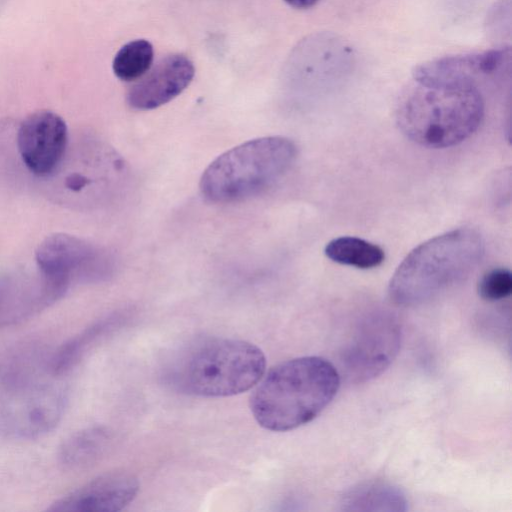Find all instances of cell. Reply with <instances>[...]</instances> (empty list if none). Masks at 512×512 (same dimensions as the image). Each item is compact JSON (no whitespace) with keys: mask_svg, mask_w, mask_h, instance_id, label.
<instances>
[{"mask_svg":"<svg viewBox=\"0 0 512 512\" xmlns=\"http://www.w3.org/2000/svg\"><path fill=\"white\" fill-rule=\"evenodd\" d=\"M339 386V372L328 360L298 357L279 363L263 375L250 395L249 406L261 427L285 432L316 418Z\"/></svg>","mask_w":512,"mask_h":512,"instance_id":"cell-1","label":"cell"},{"mask_svg":"<svg viewBox=\"0 0 512 512\" xmlns=\"http://www.w3.org/2000/svg\"><path fill=\"white\" fill-rule=\"evenodd\" d=\"M484 254L481 234L461 227L415 247L399 264L388 286L393 302L422 304L463 280Z\"/></svg>","mask_w":512,"mask_h":512,"instance_id":"cell-4","label":"cell"},{"mask_svg":"<svg viewBox=\"0 0 512 512\" xmlns=\"http://www.w3.org/2000/svg\"><path fill=\"white\" fill-rule=\"evenodd\" d=\"M324 252L336 263L359 269L375 268L385 259L381 247L353 236H342L331 240L325 246Z\"/></svg>","mask_w":512,"mask_h":512,"instance_id":"cell-16","label":"cell"},{"mask_svg":"<svg viewBox=\"0 0 512 512\" xmlns=\"http://www.w3.org/2000/svg\"><path fill=\"white\" fill-rule=\"evenodd\" d=\"M401 337V326L391 314L376 312L360 320L340 353L346 380L365 383L381 375L398 354Z\"/></svg>","mask_w":512,"mask_h":512,"instance_id":"cell-7","label":"cell"},{"mask_svg":"<svg viewBox=\"0 0 512 512\" xmlns=\"http://www.w3.org/2000/svg\"><path fill=\"white\" fill-rule=\"evenodd\" d=\"M509 54V47H501L478 53L445 56L415 66L412 75L414 82L425 85L474 83L477 76L497 71Z\"/></svg>","mask_w":512,"mask_h":512,"instance_id":"cell-11","label":"cell"},{"mask_svg":"<svg viewBox=\"0 0 512 512\" xmlns=\"http://www.w3.org/2000/svg\"><path fill=\"white\" fill-rule=\"evenodd\" d=\"M67 126L56 113L41 110L20 124L17 144L21 159L37 176L51 174L61 162L67 146Z\"/></svg>","mask_w":512,"mask_h":512,"instance_id":"cell-8","label":"cell"},{"mask_svg":"<svg viewBox=\"0 0 512 512\" xmlns=\"http://www.w3.org/2000/svg\"><path fill=\"white\" fill-rule=\"evenodd\" d=\"M266 370L256 345L237 339L210 338L193 345L174 371L176 385L189 394L227 397L254 387Z\"/></svg>","mask_w":512,"mask_h":512,"instance_id":"cell-6","label":"cell"},{"mask_svg":"<svg viewBox=\"0 0 512 512\" xmlns=\"http://www.w3.org/2000/svg\"><path fill=\"white\" fill-rule=\"evenodd\" d=\"M92 259L91 247L69 235L51 236L39 246L37 262L43 284L55 301L67 289L71 275Z\"/></svg>","mask_w":512,"mask_h":512,"instance_id":"cell-12","label":"cell"},{"mask_svg":"<svg viewBox=\"0 0 512 512\" xmlns=\"http://www.w3.org/2000/svg\"><path fill=\"white\" fill-rule=\"evenodd\" d=\"M290 6L297 9H307L313 7L319 0H284Z\"/></svg>","mask_w":512,"mask_h":512,"instance_id":"cell-20","label":"cell"},{"mask_svg":"<svg viewBox=\"0 0 512 512\" xmlns=\"http://www.w3.org/2000/svg\"><path fill=\"white\" fill-rule=\"evenodd\" d=\"M108 441V431L103 427H90L75 432L60 445L58 462L67 470L86 467L104 452Z\"/></svg>","mask_w":512,"mask_h":512,"instance_id":"cell-14","label":"cell"},{"mask_svg":"<svg viewBox=\"0 0 512 512\" xmlns=\"http://www.w3.org/2000/svg\"><path fill=\"white\" fill-rule=\"evenodd\" d=\"M49 368V357L24 352L0 368V432L14 439L39 438L60 422L66 392Z\"/></svg>","mask_w":512,"mask_h":512,"instance_id":"cell-3","label":"cell"},{"mask_svg":"<svg viewBox=\"0 0 512 512\" xmlns=\"http://www.w3.org/2000/svg\"><path fill=\"white\" fill-rule=\"evenodd\" d=\"M484 101L474 83L425 85L415 82L400 97L397 125L411 141L447 148L469 138L480 126Z\"/></svg>","mask_w":512,"mask_h":512,"instance_id":"cell-2","label":"cell"},{"mask_svg":"<svg viewBox=\"0 0 512 512\" xmlns=\"http://www.w3.org/2000/svg\"><path fill=\"white\" fill-rule=\"evenodd\" d=\"M139 491L138 479L128 472L100 475L54 501L52 512H115L131 503Z\"/></svg>","mask_w":512,"mask_h":512,"instance_id":"cell-9","label":"cell"},{"mask_svg":"<svg viewBox=\"0 0 512 512\" xmlns=\"http://www.w3.org/2000/svg\"><path fill=\"white\" fill-rule=\"evenodd\" d=\"M194 74L195 68L189 58L182 54L168 55L130 87L126 101L136 110L158 108L181 94Z\"/></svg>","mask_w":512,"mask_h":512,"instance_id":"cell-10","label":"cell"},{"mask_svg":"<svg viewBox=\"0 0 512 512\" xmlns=\"http://www.w3.org/2000/svg\"><path fill=\"white\" fill-rule=\"evenodd\" d=\"M88 184V180L79 174H72L66 179V186L74 191H78Z\"/></svg>","mask_w":512,"mask_h":512,"instance_id":"cell-19","label":"cell"},{"mask_svg":"<svg viewBox=\"0 0 512 512\" xmlns=\"http://www.w3.org/2000/svg\"><path fill=\"white\" fill-rule=\"evenodd\" d=\"M153 58V46L148 40L130 41L116 53L112 63L113 72L122 81H134L150 69Z\"/></svg>","mask_w":512,"mask_h":512,"instance_id":"cell-17","label":"cell"},{"mask_svg":"<svg viewBox=\"0 0 512 512\" xmlns=\"http://www.w3.org/2000/svg\"><path fill=\"white\" fill-rule=\"evenodd\" d=\"M51 303L44 284L37 290L0 286V328L27 319Z\"/></svg>","mask_w":512,"mask_h":512,"instance_id":"cell-15","label":"cell"},{"mask_svg":"<svg viewBox=\"0 0 512 512\" xmlns=\"http://www.w3.org/2000/svg\"><path fill=\"white\" fill-rule=\"evenodd\" d=\"M477 289L479 296L484 300L505 299L512 292V274L506 268H494L481 277Z\"/></svg>","mask_w":512,"mask_h":512,"instance_id":"cell-18","label":"cell"},{"mask_svg":"<svg viewBox=\"0 0 512 512\" xmlns=\"http://www.w3.org/2000/svg\"><path fill=\"white\" fill-rule=\"evenodd\" d=\"M343 511H406L408 501L397 486L370 481L358 484L346 491L340 500Z\"/></svg>","mask_w":512,"mask_h":512,"instance_id":"cell-13","label":"cell"},{"mask_svg":"<svg viewBox=\"0 0 512 512\" xmlns=\"http://www.w3.org/2000/svg\"><path fill=\"white\" fill-rule=\"evenodd\" d=\"M297 146L284 136L242 143L218 156L200 179L202 196L218 204L240 202L270 189L293 166Z\"/></svg>","mask_w":512,"mask_h":512,"instance_id":"cell-5","label":"cell"}]
</instances>
